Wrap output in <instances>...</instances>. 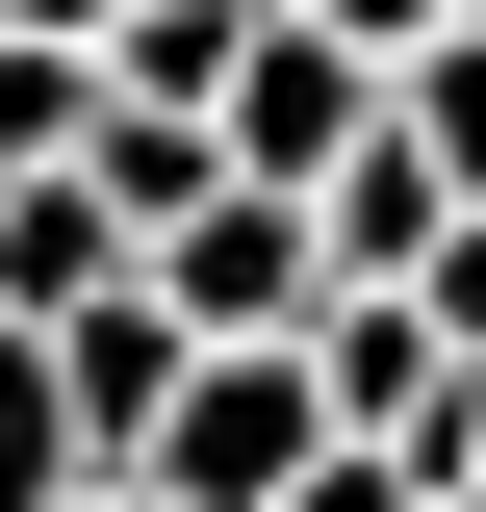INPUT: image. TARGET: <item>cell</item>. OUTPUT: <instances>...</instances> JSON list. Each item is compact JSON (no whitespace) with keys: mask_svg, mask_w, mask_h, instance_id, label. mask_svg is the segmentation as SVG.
Here are the masks:
<instances>
[{"mask_svg":"<svg viewBox=\"0 0 486 512\" xmlns=\"http://www.w3.org/2000/svg\"><path fill=\"white\" fill-rule=\"evenodd\" d=\"M154 308H180L205 359H307V333L359 308V282H333V231H307V205H256V180H231L180 256H154Z\"/></svg>","mask_w":486,"mask_h":512,"instance_id":"obj_1","label":"cell"},{"mask_svg":"<svg viewBox=\"0 0 486 512\" xmlns=\"http://www.w3.org/2000/svg\"><path fill=\"white\" fill-rule=\"evenodd\" d=\"M307 461H359V436H333V384H307V359H205L180 436L128 461V487H154V512H282Z\"/></svg>","mask_w":486,"mask_h":512,"instance_id":"obj_2","label":"cell"},{"mask_svg":"<svg viewBox=\"0 0 486 512\" xmlns=\"http://www.w3.org/2000/svg\"><path fill=\"white\" fill-rule=\"evenodd\" d=\"M359 154H384V77L333 52V26H256V77H231V180H256V205H333Z\"/></svg>","mask_w":486,"mask_h":512,"instance_id":"obj_3","label":"cell"},{"mask_svg":"<svg viewBox=\"0 0 486 512\" xmlns=\"http://www.w3.org/2000/svg\"><path fill=\"white\" fill-rule=\"evenodd\" d=\"M52 384H77V461H103V487H128V461L180 436V384H205V333L154 308V282H128V308H77V333H52Z\"/></svg>","mask_w":486,"mask_h":512,"instance_id":"obj_4","label":"cell"},{"mask_svg":"<svg viewBox=\"0 0 486 512\" xmlns=\"http://www.w3.org/2000/svg\"><path fill=\"white\" fill-rule=\"evenodd\" d=\"M307 384H333V436H359V461H435V410H461V359H435V308H384V282H359L333 333H307Z\"/></svg>","mask_w":486,"mask_h":512,"instance_id":"obj_5","label":"cell"},{"mask_svg":"<svg viewBox=\"0 0 486 512\" xmlns=\"http://www.w3.org/2000/svg\"><path fill=\"white\" fill-rule=\"evenodd\" d=\"M256 26H282V0H128V103H180V128H231V77H256Z\"/></svg>","mask_w":486,"mask_h":512,"instance_id":"obj_6","label":"cell"},{"mask_svg":"<svg viewBox=\"0 0 486 512\" xmlns=\"http://www.w3.org/2000/svg\"><path fill=\"white\" fill-rule=\"evenodd\" d=\"M103 461H77V384H52V333H0V512H77Z\"/></svg>","mask_w":486,"mask_h":512,"instance_id":"obj_7","label":"cell"},{"mask_svg":"<svg viewBox=\"0 0 486 512\" xmlns=\"http://www.w3.org/2000/svg\"><path fill=\"white\" fill-rule=\"evenodd\" d=\"M384 103H410V154H435V205L486 231V26H435V52L384 77Z\"/></svg>","mask_w":486,"mask_h":512,"instance_id":"obj_8","label":"cell"},{"mask_svg":"<svg viewBox=\"0 0 486 512\" xmlns=\"http://www.w3.org/2000/svg\"><path fill=\"white\" fill-rule=\"evenodd\" d=\"M282 26H333V52H359V77H410L435 26H461V0H282Z\"/></svg>","mask_w":486,"mask_h":512,"instance_id":"obj_9","label":"cell"},{"mask_svg":"<svg viewBox=\"0 0 486 512\" xmlns=\"http://www.w3.org/2000/svg\"><path fill=\"white\" fill-rule=\"evenodd\" d=\"M0 52H128V0H0Z\"/></svg>","mask_w":486,"mask_h":512,"instance_id":"obj_10","label":"cell"},{"mask_svg":"<svg viewBox=\"0 0 486 512\" xmlns=\"http://www.w3.org/2000/svg\"><path fill=\"white\" fill-rule=\"evenodd\" d=\"M282 512H435V487H410V461H307Z\"/></svg>","mask_w":486,"mask_h":512,"instance_id":"obj_11","label":"cell"},{"mask_svg":"<svg viewBox=\"0 0 486 512\" xmlns=\"http://www.w3.org/2000/svg\"><path fill=\"white\" fill-rule=\"evenodd\" d=\"M77 512H154V487H77Z\"/></svg>","mask_w":486,"mask_h":512,"instance_id":"obj_12","label":"cell"},{"mask_svg":"<svg viewBox=\"0 0 486 512\" xmlns=\"http://www.w3.org/2000/svg\"><path fill=\"white\" fill-rule=\"evenodd\" d=\"M461 26H486V0H461Z\"/></svg>","mask_w":486,"mask_h":512,"instance_id":"obj_13","label":"cell"}]
</instances>
